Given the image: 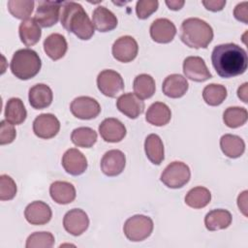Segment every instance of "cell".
Returning a JSON list of instances; mask_svg holds the SVG:
<instances>
[{"label":"cell","mask_w":248,"mask_h":248,"mask_svg":"<svg viewBox=\"0 0 248 248\" xmlns=\"http://www.w3.org/2000/svg\"><path fill=\"white\" fill-rule=\"evenodd\" d=\"M212 66L219 77L224 78L242 75L248 66L247 52L233 43L216 46L211 53Z\"/></svg>","instance_id":"6da1fadb"},{"label":"cell","mask_w":248,"mask_h":248,"mask_svg":"<svg viewBox=\"0 0 248 248\" xmlns=\"http://www.w3.org/2000/svg\"><path fill=\"white\" fill-rule=\"evenodd\" d=\"M60 21L62 26L80 40H89L94 35V26L82 6L73 1L62 3Z\"/></svg>","instance_id":"7a4b0ae2"},{"label":"cell","mask_w":248,"mask_h":248,"mask_svg":"<svg viewBox=\"0 0 248 248\" xmlns=\"http://www.w3.org/2000/svg\"><path fill=\"white\" fill-rule=\"evenodd\" d=\"M180 39L189 47L205 48L213 39V29L201 18L189 17L181 24Z\"/></svg>","instance_id":"3957f363"},{"label":"cell","mask_w":248,"mask_h":248,"mask_svg":"<svg viewBox=\"0 0 248 248\" xmlns=\"http://www.w3.org/2000/svg\"><path fill=\"white\" fill-rule=\"evenodd\" d=\"M42 62L39 54L31 48L16 50L10 64L13 75L22 80L34 78L40 72Z\"/></svg>","instance_id":"277c9868"},{"label":"cell","mask_w":248,"mask_h":248,"mask_svg":"<svg viewBox=\"0 0 248 248\" xmlns=\"http://www.w3.org/2000/svg\"><path fill=\"white\" fill-rule=\"evenodd\" d=\"M153 231V221L150 217L137 214L128 218L123 226L126 237L134 242L147 238Z\"/></svg>","instance_id":"5b68a950"},{"label":"cell","mask_w":248,"mask_h":248,"mask_svg":"<svg viewBox=\"0 0 248 248\" xmlns=\"http://www.w3.org/2000/svg\"><path fill=\"white\" fill-rule=\"evenodd\" d=\"M190 177V168L183 162L174 161L165 168L160 179L167 187L178 189L186 185L189 182Z\"/></svg>","instance_id":"8992f818"},{"label":"cell","mask_w":248,"mask_h":248,"mask_svg":"<svg viewBox=\"0 0 248 248\" xmlns=\"http://www.w3.org/2000/svg\"><path fill=\"white\" fill-rule=\"evenodd\" d=\"M97 86L105 96L114 98L124 89V80L116 71L104 70L97 77Z\"/></svg>","instance_id":"52a82bcc"},{"label":"cell","mask_w":248,"mask_h":248,"mask_svg":"<svg viewBox=\"0 0 248 248\" xmlns=\"http://www.w3.org/2000/svg\"><path fill=\"white\" fill-rule=\"evenodd\" d=\"M63 1H39L35 20L41 27H51L57 23Z\"/></svg>","instance_id":"ba28073f"},{"label":"cell","mask_w":248,"mask_h":248,"mask_svg":"<svg viewBox=\"0 0 248 248\" xmlns=\"http://www.w3.org/2000/svg\"><path fill=\"white\" fill-rule=\"evenodd\" d=\"M70 110L75 117L82 120H89L99 115L101 112V106L91 97L80 96L72 101Z\"/></svg>","instance_id":"9c48e42d"},{"label":"cell","mask_w":248,"mask_h":248,"mask_svg":"<svg viewBox=\"0 0 248 248\" xmlns=\"http://www.w3.org/2000/svg\"><path fill=\"white\" fill-rule=\"evenodd\" d=\"M112 55L119 62L128 63L133 61L139 51L137 41L131 36H122L118 38L112 45Z\"/></svg>","instance_id":"30bf717a"},{"label":"cell","mask_w":248,"mask_h":248,"mask_svg":"<svg viewBox=\"0 0 248 248\" xmlns=\"http://www.w3.org/2000/svg\"><path fill=\"white\" fill-rule=\"evenodd\" d=\"M183 73L193 81L202 82L212 78L204 60L200 56H188L183 61Z\"/></svg>","instance_id":"8fae6325"},{"label":"cell","mask_w":248,"mask_h":248,"mask_svg":"<svg viewBox=\"0 0 248 248\" xmlns=\"http://www.w3.org/2000/svg\"><path fill=\"white\" fill-rule=\"evenodd\" d=\"M60 130V122L57 117L51 113H42L38 115L33 122L34 134L44 140L55 137Z\"/></svg>","instance_id":"7c38bea8"},{"label":"cell","mask_w":248,"mask_h":248,"mask_svg":"<svg viewBox=\"0 0 248 248\" xmlns=\"http://www.w3.org/2000/svg\"><path fill=\"white\" fill-rule=\"evenodd\" d=\"M89 226L87 214L79 208H74L68 211L63 218V227L67 232L78 236L83 233Z\"/></svg>","instance_id":"4fadbf2b"},{"label":"cell","mask_w":248,"mask_h":248,"mask_svg":"<svg viewBox=\"0 0 248 248\" xmlns=\"http://www.w3.org/2000/svg\"><path fill=\"white\" fill-rule=\"evenodd\" d=\"M126 165L125 154L118 149L107 151L101 160V170L107 176L119 175Z\"/></svg>","instance_id":"5bb4252c"},{"label":"cell","mask_w":248,"mask_h":248,"mask_svg":"<svg viewBox=\"0 0 248 248\" xmlns=\"http://www.w3.org/2000/svg\"><path fill=\"white\" fill-rule=\"evenodd\" d=\"M150 36L152 40L159 44L171 42L176 35V27L168 18H157L150 25Z\"/></svg>","instance_id":"9a60e30c"},{"label":"cell","mask_w":248,"mask_h":248,"mask_svg":"<svg viewBox=\"0 0 248 248\" xmlns=\"http://www.w3.org/2000/svg\"><path fill=\"white\" fill-rule=\"evenodd\" d=\"M24 216L26 221L31 225L41 226L50 221L52 212L47 203L41 201H35L26 206Z\"/></svg>","instance_id":"2e32d148"},{"label":"cell","mask_w":248,"mask_h":248,"mask_svg":"<svg viewBox=\"0 0 248 248\" xmlns=\"http://www.w3.org/2000/svg\"><path fill=\"white\" fill-rule=\"evenodd\" d=\"M116 107L120 112L131 119L138 118L144 110V103L135 93H125L118 97Z\"/></svg>","instance_id":"e0dca14e"},{"label":"cell","mask_w":248,"mask_h":248,"mask_svg":"<svg viewBox=\"0 0 248 248\" xmlns=\"http://www.w3.org/2000/svg\"><path fill=\"white\" fill-rule=\"evenodd\" d=\"M62 166L71 175H80L87 169V160L85 156L77 148L68 149L62 157Z\"/></svg>","instance_id":"ac0fdd59"},{"label":"cell","mask_w":248,"mask_h":248,"mask_svg":"<svg viewBox=\"0 0 248 248\" xmlns=\"http://www.w3.org/2000/svg\"><path fill=\"white\" fill-rule=\"evenodd\" d=\"M99 133L107 142H119L126 136L124 124L116 118H106L99 125Z\"/></svg>","instance_id":"d6986e66"},{"label":"cell","mask_w":248,"mask_h":248,"mask_svg":"<svg viewBox=\"0 0 248 248\" xmlns=\"http://www.w3.org/2000/svg\"><path fill=\"white\" fill-rule=\"evenodd\" d=\"M52 99V90L46 84L38 83L29 89V104L35 109H43L49 107Z\"/></svg>","instance_id":"ffe728a7"},{"label":"cell","mask_w":248,"mask_h":248,"mask_svg":"<svg viewBox=\"0 0 248 248\" xmlns=\"http://www.w3.org/2000/svg\"><path fill=\"white\" fill-rule=\"evenodd\" d=\"M92 23L93 26L99 32H109L113 30L117 24L118 20L115 15L104 6H98L92 14Z\"/></svg>","instance_id":"44dd1931"},{"label":"cell","mask_w":248,"mask_h":248,"mask_svg":"<svg viewBox=\"0 0 248 248\" xmlns=\"http://www.w3.org/2000/svg\"><path fill=\"white\" fill-rule=\"evenodd\" d=\"M188 88L189 84L187 79L179 74L168 76L163 81L162 85L163 93L172 99H177L184 96Z\"/></svg>","instance_id":"7402d4cb"},{"label":"cell","mask_w":248,"mask_h":248,"mask_svg":"<svg viewBox=\"0 0 248 248\" xmlns=\"http://www.w3.org/2000/svg\"><path fill=\"white\" fill-rule=\"evenodd\" d=\"M68 49L65 37L59 33H52L44 41V50L52 60L62 58Z\"/></svg>","instance_id":"603a6c76"},{"label":"cell","mask_w":248,"mask_h":248,"mask_svg":"<svg viewBox=\"0 0 248 248\" xmlns=\"http://www.w3.org/2000/svg\"><path fill=\"white\" fill-rule=\"evenodd\" d=\"M51 199L59 204L71 203L76 199L75 186L67 181H54L49 187Z\"/></svg>","instance_id":"cb8c5ba5"},{"label":"cell","mask_w":248,"mask_h":248,"mask_svg":"<svg viewBox=\"0 0 248 248\" xmlns=\"http://www.w3.org/2000/svg\"><path fill=\"white\" fill-rule=\"evenodd\" d=\"M18 34L20 41L26 46L36 45L42 36V30L35 18H26L22 20L18 27Z\"/></svg>","instance_id":"d4e9b609"},{"label":"cell","mask_w":248,"mask_h":248,"mask_svg":"<svg viewBox=\"0 0 248 248\" xmlns=\"http://www.w3.org/2000/svg\"><path fill=\"white\" fill-rule=\"evenodd\" d=\"M171 118L170 108L162 102L153 103L147 109L145 120L154 126H164L170 122Z\"/></svg>","instance_id":"484cf974"},{"label":"cell","mask_w":248,"mask_h":248,"mask_svg":"<svg viewBox=\"0 0 248 248\" xmlns=\"http://www.w3.org/2000/svg\"><path fill=\"white\" fill-rule=\"evenodd\" d=\"M220 147L222 152L229 158L235 159L240 157L245 150L244 140L235 135L226 134L220 140Z\"/></svg>","instance_id":"4316f807"},{"label":"cell","mask_w":248,"mask_h":248,"mask_svg":"<svg viewBox=\"0 0 248 248\" xmlns=\"http://www.w3.org/2000/svg\"><path fill=\"white\" fill-rule=\"evenodd\" d=\"M144 150L148 160L154 165H160L165 158L164 144L161 138L156 134H150L144 141Z\"/></svg>","instance_id":"83f0119b"},{"label":"cell","mask_w":248,"mask_h":248,"mask_svg":"<svg viewBox=\"0 0 248 248\" xmlns=\"http://www.w3.org/2000/svg\"><path fill=\"white\" fill-rule=\"evenodd\" d=\"M232 214L226 209H213L204 217V225L208 231L227 229L232 223Z\"/></svg>","instance_id":"f1b7e54d"},{"label":"cell","mask_w":248,"mask_h":248,"mask_svg":"<svg viewBox=\"0 0 248 248\" xmlns=\"http://www.w3.org/2000/svg\"><path fill=\"white\" fill-rule=\"evenodd\" d=\"M27 116L26 108L19 98H11L8 100L5 108V118L13 125L22 124Z\"/></svg>","instance_id":"f546056e"},{"label":"cell","mask_w":248,"mask_h":248,"mask_svg":"<svg viewBox=\"0 0 248 248\" xmlns=\"http://www.w3.org/2000/svg\"><path fill=\"white\" fill-rule=\"evenodd\" d=\"M133 87L134 93L141 100L151 98L156 89L154 78L147 74H140L137 76L134 79Z\"/></svg>","instance_id":"4dcf8cb0"},{"label":"cell","mask_w":248,"mask_h":248,"mask_svg":"<svg viewBox=\"0 0 248 248\" xmlns=\"http://www.w3.org/2000/svg\"><path fill=\"white\" fill-rule=\"evenodd\" d=\"M211 201L210 191L202 186L192 188L185 197V203L195 209L205 207Z\"/></svg>","instance_id":"1f68e13d"},{"label":"cell","mask_w":248,"mask_h":248,"mask_svg":"<svg viewBox=\"0 0 248 248\" xmlns=\"http://www.w3.org/2000/svg\"><path fill=\"white\" fill-rule=\"evenodd\" d=\"M71 140L78 147L90 148L97 141V133L89 127H78L72 132Z\"/></svg>","instance_id":"d6a6232c"},{"label":"cell","mask_w":248,"mask_h":248,"mask_svg":"<svg viewBox=\"0 0 248 248\" xmlns=\"http://www.w3.org/2000/svg\"><path fill=\"white\" fill-rule=\"evenodd\" d=\"M227 88L222 84L211 83L206 85L202 90L203 101L212 107L221 105L227 98Z\"/></svg>","instance_id":"836d02e7"},{"label":"cell","mask_w":248,"mask_h":248,"mask_svg":"<svg viewBox=\"0 0 248 248\" xmlns=\"http://www.w3.org/2000/svg\"><path fill=\"white\" fill-rule=\"evenodd\" d=\"M248 118L246 108L241 107H230L223 113V121L230 128H238L244 125Z\"/></svg>","instance_id":"e575fe53"},{"label":"cell","mask_w":248,"mask_h":248,"mask_svg":"<svg viewBox=\"0 0 248 248\" xmlns=\"http://www.w3.org/2000/svg\"><path fill=\"white\" fill-rule=\"evenodd\" d=\"M35 2L32 0H10L8 10L13 16L18 19H26L32 14Z\"/></svg>","instance_id":"d590c367"},{"label":"cell","mask_w":248,"mask_h":248,"mask_svg":"<svg viewBox=\"0 0 248 248\" xmlns=\"http://www.w3.org/2000/svg\"><path fill=\"white\" fill-rule=\"evenodd\" d=\"M54 236L48 232H36L30 234L26 240V248H51L54 244Z\"/></svg>","instance_id":"8d00e7d4"},{"label":"cell","mask_w":248,"mask_h":248,"mask_svg":"<svg viewBox=\"0 0 248 248\" xmlns=\"http://www.w3.org/2000/svg\"><path fill=\"white\" fill-rule=\"evenodd\" d=\"M16 194V184L14 179L7 175L2 174L0 176V200L10 201L15 198Z\"/></svg>","instance_id":"74e56055"},{"label":"cell","mask_w":248,"mask_h":248,"mask_svg":"<svg viewBox=\"0 0 248 248\" xmlns=\"http://www.w3.org/2000/svg\"><path fill=\"white\" fill-rule=\"evenodd\" d=\"M157 0H140L136 5V13L140 19H146L158 9Z\"/></svg>","instance_id":"f35d334b"},{"label":"cell","mask_w":248,"mask_h":248,"mask_svg":"<svg viewBox=\"0 0 248 248\" xmlns=\"http://www.w3.org/2000/svg\"><path fill=\"white\" fill-rule=\"evenodd\" d=\"M16 136V131L13 124L7 120H2L0 123V144H9L14 141Z\"/></svg>","instance_id":"ab89813d"},{"label":"cell","mask_w":248,"mask_h":248,"mask_svg":"<svg viewBox=\"0 0 248 248\" xmlns=\"http://www.w3.org/2000/svg\"><path fill=\"white\" fill-rule=\"evenodd\" d=\"M233 16L237 20L247 24L248 23V2L245 1L237 4L233 10Z\"/></svg>","instance_id":"60d3db41"},{"label":"cell","mask_w":248,"mask_h":248,"mask_svg":"<svg viewBox=\"0 0 248 248\" xmlns=\"http://www.w3.org/2000/svg\"><path fill=\"white\" fill-rule=\"evenodd\" d=\"M202 3L205 7V9L211 12H219L222 11L223 8L225 7L226 0H207L202 1Z\"/></svg>","instance_id":"b9f144b4"},{"label":"cell","mask_w":248,"mask_h":248,"mask_svg":"<svg viewBox=\"0 0 248 248\" xmlns=\"http://www.w3.org/2000/svg\"><path fill=\"white\" fill-rule=\"evenodd\" d=\"M247 191H243L237 198V205L244 216H247Z\"/></svg>","instance_id":"7bdbcfd3"},{"label":"cell","mask_w":248,"mask_h":248,"mask_svg":"<svg viewBox=\"0 0 248 248\" xmlns=\"http://www.w3.org/2000/svg\"><path fill=\"white\" fill-rule=\"evenodd\" d=\"M185 2L183 0H167L166 5L169 7V9L172 11H178L184 6Z\"/></svg>","instance_id":"ee69618b"},{"label":"cell","mask_w":248,"mask_h":248,"mask_svg":"<svg viewBox=\"0 0 248 248\" xmlns=\"http://www.w3.org/2000/svg\"><path fill=\"white\" fill-rule=\"evenodd\" d=\"M247 86L248 83L244 82L241 86L238 87L237 89V96L239 99H241L244 103H247Z\"/></svg>","instance_id":"f6af8a7d"}]
</instances>
